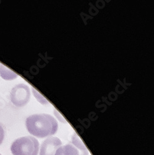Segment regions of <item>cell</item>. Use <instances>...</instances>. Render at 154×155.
<instances>
[{
  "label": "cell",
  "mask_w": 154,
  "mask_h": 155,
  "mask_svg": "<svg viewBox=\"0 0 154 155\" xmlns=\"http://www.w3.org/2000/svg\"><path fill=\"white\" fill-rule=\"evenodd\" d=\"M88 152L84 144L78 137H73L70 143L61 146L55 155H88Z\"/></svg>",
  "instance_id": "3957f363"
},
{
  "label": "cell",
  "mask_w": 154,
  "mask_h": 155,
  "mask_svg": "<svg viewBox=\"0 0 154 155\" xmlns=\"http://www.w3.org/2000/svg\"><path fill=\"white\" fill-rule=\"evenodd\" d=\"M0 155H2V154H0Z\"/></svg>",
  "instance_id": "ba28073f"
},
{
  "label": "cell",
  "mask_w": 154,
  "mask_h": 155,
  "mask_svg": "<svg viewBox=\"0 0 154 155\" xmlns=\"http://www.w3.org/2000/svg\"><path fill=\"white\" fill-rule=\"evenodd\" d=\"M11 101L17 107H23L26 105L30 99V89L24 84H19L12 89Z\"/></svg>",
  "instance_id": "277c9868"
},
{
  "label": "cell",
  "mask_w": 154,
  "mask_h": 155,
  "mask_svg": "<svg viewBox=\"0 0 154 155\" xmlns=\"http://www.w3.org/2000/svg\"><path fill=\"white\" fill-rule=\"evenodd\" d=\"M5 138V130L2 127V125L0 124V145H2L3 141Z\"/></svg>",
  "instance_id": "52a82bcc"
},
{
  "label": "cell",
  "mask_w": 154,
  "mask_h": 155,
  "mask_svg": "<svg viewBox=\"0 0 154 155\" xmlns=\"http://www.w3.org/2000/svg\"><path fill=\"white\" fill-rule=\"evenodd\" d=\"M25 125L31 135L41 138L55 134L58 128L56 120L53 116L47 114L29 116L26 119Z\"/></svg>",
  "instance_id": "6da1fadb"
},
{
  "label": "cell",
  "mask_w": 154,
  "mask_h": 155,
  "mask_svg": "<svg viewBox=\"0 0 154 155\" xmlns=\"http://www.w3.org/2000/svg\"><path fill=\"white\" fill-rule=\"evenodd\" d=\"M0 76L5 80H12L17 78L18 74L0 63Z\"/></svg>",
  "instance_id": "8992f818"
},
{
  "label": "cell",
  "mask_w": 154,
  "mask_h": 155,
  "mask_svg": "<svg viewBox=\"0 0 154 155\" xmlns=\"http://www.w3.org/2000/svg\"><path fill=\"white\" fill-rule=\"evenodd\" d=\"M39 150L38 140L30 136L20 137L12 143L11 151L13 155H37Z\"/></svg>",
  "instance_id": "7a4b0ae2"
},
{
  "label": "cell",
  "mask_w": 154,
  "mask_h": 155,
  "mask_svg": "<svg viewBox=\"0 0 154 155\" xmlns=\"http://www.w3.org/2000/svg\"><path fill=\"white\" fill-rule=\"evenodd\" d=\"M61 145L62 142L58 138L49 137L42 143L40 150V155H55L56 150Z\"/></svg>",
  "instance_id": "5b68a950"
}]
</instances>
